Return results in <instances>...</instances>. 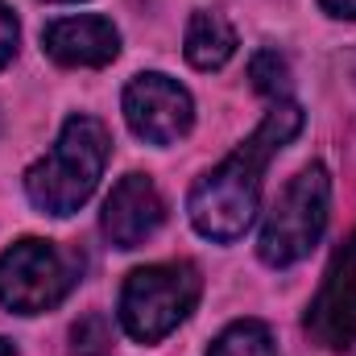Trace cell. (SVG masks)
Instances as JSON below:
<instances>
[{"label": "cell", "mask_w": 356, "mask_h": 356, "mask_svg": "<svg viewBox=\"0 0 356 356\" xmlns=\"http://www.w3.org/2000/svg\"><path fill=\"white\" fill-rule=\"evenodd\" d=\"M327 203H332V178L319 162L302 166L298 175L290 178V186L277 195V203L269 207L266 228H261V241H257V253L261 261L273 269H286L294 261H302L323 228H327Z\"/></svg>", "instance_id": "obj_3"}, {"label": "cell", "mask_w": 356, "mask_h": 356, "mask_svg": "<svg viewBox=\"0 0 356 356\" xmlns=\"http://www.w3.org/2000/svg\"><path fill=\"white\" fill-rule=\"evenodd\" d=\"M0 356H17V348H13V344H8L4 336H0Z\"/></svg>", "instance_id": "obj_16"}, {"label": "cell", "mask_w": 356, "mask_h": 356, "mask_svg": "<svg viewBox=\"0 0 356 356\" xmlns=\"http://www.w3.org/2000/svg\"><path fill=\"white\" fill-rule=\"evenodd\" d=\"M124 120L129 129L149 141V145H175L178 137L191 133L195 124V104L191 91L170 75L145 71L124 88Z\"/></svg>", "instance_id": "obj_6"}, {"label": "cell", "mask_w": 356, "mask_h": 356, "mask_svg": "<svg viewBox=\"0 0 356 356\" xmlns=\"http://www.w3.org/2000/svg\"><path fill=\"white\" fill-rule=\"evenodd\" d=\"M54 4H67V0H54Z\"/></svg>", "instance_id": "obj_17"}, {"label": "cell", "mask_w": 356, "mask_h": 356, "mask_svg": "<svg viewBox=\"0 0 356 356\" xmlns=\"http://www.w3.org/2000/svg\"><path fill=\"white\" fill-rule=\"evenodd\" d=\"M79 273V253L42 236H25L0 253V302L17 315H42L75 290Z\"/></svg>", "instance_id": "obj_5"}, {"label": "cell", "mask_w": 356, "mask_h": 356, "mask_svg": "<svg viewBox=\"0 0 356 356\" xmlns=\"http://www.w3.org/2000/svg\"><path fill=\"white\" fill-rule=\"evenodd\" d=\"M207 356H277V344L261 319H236L216 336Z\"/></svg>", "instance_id": "obj_11"}, {"label": "cell", "mask_w": 356, "mask_h": 356, "mask_svg": "<svg viewBox=\"0 0 356 356\" xmlns=\"http://www.w3.org/2000/svg\"><path fill=\"white\" fill-rule=\"evenodd\" d=\"M199 269L186 261L133 269L120 290V323L137 344H158L199 302Z\"/></svg>", "instance_id": "obj_4"}, {"label": "cell", "mask_w": 356, "mask_h": 356, "mask_svg": "<svg viewBox=\"0 0 356 356\" xmlns=\"http://www.w3.org/2000/svg\"><path fill=\"white\" fill-rule=\"evenodd\" d=\"M42 50L58 67H108L120 54V33L108 17H58L42 29Z\"/></svg>", "instance_id": "obj_9"}, {"label": "cell", "mask_w": 356, "mask_h": 356, "mask_svg": "<svg viewBox=\"0 0 356 356\" xmlns=\"http://www.w3.org/2000/svg\"><path fill=\"white\" fill-rule=\"evenodd\" d=\"M108 129L95 116H71L46 158L25 170V195L46 216H75L91 199L95 182L108 166Z\"/></svg>", "instance_id": "obj_2"}, {"label": "cell", "mask_w": 356, "mask_h": 356, "mask_svg": "<svg viewBox=\"0 0 356 356\" xmlns=\"http://www.w3.org/2000/svg\"><path fill=\"white\" fill-rule=\"evenodd\" d=\"M298 129H302V108L290 99H273L257 133L245 145H236L211 175H203L191 186L186 211H191V224L199 236L228 245L249 232V224L257 220V207H261V175H266L269 158L286 141H294Z\"/></svg>", "instance_id": "obj_1"}, {"label": "cell", "mask_w": 356, "mask_h": 356, "mask_svg": "<svg viewBox=\"0 0 356 356\" xmlns=\"http://www.w3.org/2000/svg\"><path fill=\"white\" fill-rule=\"evenodd\" d=\"M249 75H253L257 91H266V95H273V99L290 91V67H286L273 50H261V54L249 63Z\"/></svg>", "instance_id": "obj_13"}, {"label": "cell", "mask_w": 356, "mask_h": 356, "mask_svg": "<svg viewBox=\"0 0 356 356\" xmlns=\"http://www.w3.org/2000/svg\"><path fill=\"white\" fill-rule=\"evenodd\" d=\"M307 336L327 353L356 344V232L336 249L319 294L307 307Z\"/></svg>", "instance_id": "obj_7"}, {"label": "cell", "mask_w": 356, "mask_h": 356, "mask_svg": "<svg viewBox=\"0 0 356 356\" xmlns=\"http://www.w3.org/2000/svg\"><path fill=\"white\" fill-rule=\"evenodd\" d=\"M186 63L199 67V71H220L232 54H236V29L228 25L224 13H211V8H199L186 25Z\"/></svg>", "instance_id": "obj_10"}, {"label": "cell", "mask_w": 356, "mask_h": 356, "mask_svg": "<svg viewBox=\"0 0 356 356\" xmlns=\"http://www.w3.org/2000/svg\"><path fill=\"white\" fill-rule=\"evenodd\" d=\"M162 220H166V203H162L154 178L124 175L112 186L108 203H104L99 228H104L108 245H116V249H137V245H145V241L162 228Z\"/></svg>", "instance_id": "obj_8"}, {"label": "cell", "mask_w": 356, "mask_h": 356, "mask_svg": "<svg viewBox=\"0 0 356 356\" xmlns=\"http://www.w3.org/2000/svg\"><path fill=\"white\" fill-rule=\"evenodd\" d=\"M71 340H75V356H104L112 348V327H108V319L95 311V315H83V319L71 327Z\"/></svg>", "instance_id": "obj_12"}, {"label": "cell", "mask_w": 356, "mask_h": 356, "mask_svg": "<svg viewBox=\"0 0 356 356\" xmlns=\"http://www.w3.org/2000/svg\"><path fill=\"white\" fill-rule=\"evenodd\" d=\"M319 8L327 17H340V21H356V0H319Z\"/></svg>", "instance_id": "obj_15"}, {"label": "cell", "mask_w": 356, "mask_h": 356, "mask_svg": "<svg viewBox=\"0 0 356 356\" xmlns=\"http://www.w3.org/2000/svg\"><path fill=\"white\" fill-rule=\"evenodd\" d=\"M17 38H21V29H17V17H13V8L0 0V71L13 63V54H17Z\"/></svg>", "instance_id": "obj_14"}]
</instances>
